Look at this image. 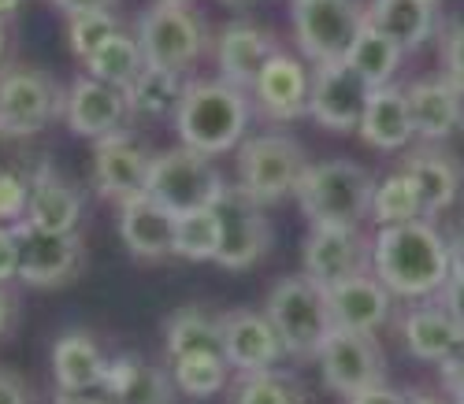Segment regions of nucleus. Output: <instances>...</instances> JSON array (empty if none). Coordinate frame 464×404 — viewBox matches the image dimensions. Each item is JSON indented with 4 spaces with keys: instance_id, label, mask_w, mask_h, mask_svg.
Returning <instances> with one entry per match:
<instances>
[{
    "instance_id": "4",
    "label": "nucleus",
    "mask_w": 464,
    "mask_h": 404,
    "mask_svg": "<svg viewBox=\"0 0 464 404\" xmlns=\"http://www.w3.org/2000/svg\"><path fill=\"white\" fill-rule=\"evenodd\" d=\"M223 189H227V182H223L219 168L212 164V156H205V152H193V149L179 145V149L152 156L145 193L157 200L160 208H168L175 219L212 208L223 197Z\"/></svg>"
},
{
    "instance_id": "14",
    "label": "nucleus",
    "mask_w": 464,
    "mask_h": 404,
    "mask_svg": "<svg viewBox=\"0 0 464 404\" xmlns=\"http://www.w3.org/2000/svg\"><path fill=\"white\" fill-rule=\"evenodd\" d=\"M19 245V278L26 286H63L79 271V237L74 234H49L26 219L12 226Z\"/></svg>"
},
{
    "instance_id": "18",
    "label": "nucleus",
    "mask_w": 464,
    "mask_h": 404,
    "mask_svg": "<svg viewBox=\"0 0 464 404\" xmlns=\"http://www.w3.org/2000/svg\"><path fill=\"white\" fill-rule=\"evenodd\" d=\"M253 97L256 104L279 119V123H290V119L304 115L308 111V97H313V78H308L304 63L286 56V53H276L272 60L264 63L260 78L253 82Z\"/></svg>"
},
{
    "instance_id": "3",
    "label": "nucleus",
    "mask_w": 464,
    "mask_h": 404,
    "mask_svg": "<svg viewBox=\"0 0 464 404\" xmlns=\"http://www.w3.org/2000/svg\"><path fill=\"white\" fill-rule=\"evenodd\" d=\"M297 197L313 226L357 230L361 219L372 212L375 182L364 168L350 164V159H327V164L308 168V175L297 186Z\"/></svg>"
},
{
    "instance_id": "48",
    "label": "nucleus",
    "mask_w": 464,
    "mask_h": 404,
    "mask_svg": "<svg viewBox=\"0 0 464 404\" xmlns=\"http://www.w3.org/2000/svg\"><path fill=\"white\" fill-rule=\"evenodd\" d=\"M12 312H15V304H12V297L0 290V334H5L8 327H12Z\"/></svg>"
},
{
    "instance_id": "50",
    "label": "nucleus",
    "mask_w": 464,
    "mask_h": 404,
    "mask_svg": "<svg viewBox=\"0 0 464 404\" xmlns=\"http://www.w3.org/2000/svg\"><path fill=\"white\" fill-rule=\"evenodd\" d=\"M19 5H23V0H0V19L12 15V12H19Z\"/></svg>"
},
{
    "instance_id": "38",
    "label": "nucleus",
    "mask_w": 464,
    "mask_h": 404,
    "mask_svg": "<svg viewBox=\"0 0 464 404\" xmlns=\"http://www.w3.org/2000/svg\"><path fill=\"white\" fill-rule=\"evenodd\" d=\"M235 404H304V400L290 379H283L276 371H260V375L242 379Z\"/></svg>"
},
{
    "instance_id": "2",
    "label": "nucleus",
    "mask_w": 464,
    "mask_h": 404,
    "mask_svg": "<svg viewBox=\"0 0 464 404\" xmlns=\"http://www.w3.org/2000/svg\"><path fill=\"white\" fill-rule=\"evenodd\" d=\"M175 127L186 149L219 156L235 149L249 127V101L242 90L219 82H193L182 93V104L175 111Z\"/></svg>"
},
{
    "instance_id": "5",
    "label": "nucleus",
    "mask_w": 464,
    "mask_h": 404,
    "mask_svg": "<svg viewBox=\"0 0 464 404\" xmlns=\"http://www.w3.org/2000/svg\"><path fill=\"white\" fill-rule=\"evenodd\" d=\"M264 315L272 319L283 349L294 356H316L334 331L327 290H320L313 278H283L267 293Z\"/></svg>"
},
{
    "instance_id": "21",
    "label": "nucleus",
    "mask_w": 464,
    "mask_h": 404,
    "mask_svg": "<svg viewBox=\"0 0 464 404\" xmlns=\"http://www.w3.org/2000/svg\"><path fill=\"white\" fill-rule=\"evenodd\" d=\"M82 219V200L79 193L71 189V182L42 164L30 178V205H26V223L37 230H49V234H74Z\"/></svg>"
},
{
    "instance_id": "37",
    "label": "nucleus",
    "mask_w": 464,
    "mask_h": 404,
    "mask_svg": "<svg viewBox=\"0 0 464 404\" xmlns=\"http://www.w3.org/2000/svg\"><path fill=\"white\" fill-rule=\"evenodd\" d=\"M115 34H120V23H115L111 12H82V15H71V19H67L71 53L79 56L82 63H86L104 42H111Z\"/></svg>"
},
{
    "instance_id": "53",
    "label": "nucleus",
    "mask_w": 464,
    "mask_h": 404,
    "mask_svg": "<svg viewBox=\"0 0 464 404\" xmlns=\"http://www.w3.org/2000/svg\"><path fill=\"white\" fill-rule=\"evenodd\" d=\"M223 5H249V0H223Z\"/></svg>"
},
{
    "instance_id": "34",
    "label": "nucleus",
    "mask_w": 464,
    "mask_h": 404,
    "mask_svg": "<svg viewBox=\"0 0 464 404\" xmlns=\"http://www.w3.org/2000/svg\"><path fill=\"white\" fill-rule=\"evenodd\" d=\"M423 216V205H420V193L416 186L409 182L405 171L382 178L375 186V197H372V219L379 223V230L386 226H401V223H416Z\"/></svg>"
},
{
    "instance_id": "20",
    "label": "nucleus",
    "mask_w": 464,
    "mask_h": 404,
    "mask_svg": "<svg viewBox=\"0 0 464 404\" xmlns=\"http://www.w3.org/2000/svg\"><path fill=\"white\" fill-rule=\"evenodd\" d=\"M120 237L141 260H160L175 253V216L160 208L149 193L130 197L120 205Z\"/></svg>"
},
{
    "instance_id": "39",
    "label": "nucleus",
    "mask_w": 464,
    "mask_h": 404,
    "mask_svg": "<svg viewBox=\"0 0 464 404\" xmlns=\"http://www.w3.org/2000/svg\"><path fill=\"white\" fill-rule=\"evenodd\" d=\"M26 205H30V182H23L12 171H0V223L26 216Z\"/></svg>"
},
{
    "instance_id": "44",
    "label": "nucleus",
    "mask_w": 464,
    "mask_h": 404,
    "mask_svg": "<svg viewBox=\"0 0 464 404\" xmlns=\"http://www.w3.org/2000/svg\"><path fill=\"white\" fill-rule=\"evenodd\" d=\"M350 404H409L405 393H394V390H386V386H372L357 397H350Z\"/></svg>"
},
{
    "instance_id": "36",
    "label": "nucleus",
    "mask_w": 464,
    "mask_h": 404,
    "mask_svg": "<svg viewBox=\"0 0 464 404\" xmlns=\"http://www.w3.org/2000/svg\"><path fill=\"white\" fill-rule=\"evenodd\" d=\"M227 368L223 356H186L171 363V379L189 397H216L227 386Z\"/></svg>"
},
{
    "instance_id": "8",
    "label": "nucleus",
    "mask_w": 464,
    "mask_h": 404,
    "mask_svg": "<svg viewBox=\"0 0 464 404\" xmlns=\"http://www.w3.org/2000/svg\"><path fill=\"white\" fill-rule=\"evenodd\" d=\"M138 45L145 63L182 71L205 49V26L182 0H157L138 23Z\"/></svg>"
},
{
    "instance_id": "33",
    "label": "nucleus",
    "mask_w": 464,
    "mask_h": 404,
    "mask_svg": "<svg viewBox=\"0 0 464 404\" xmlns=\"http://www.w3.org/2000/svg\"><path fill=\"white\" fill-rule=\"evenodd\" d=\"M145 71V53L138 45V37L130 34H115L111 42H104L90 60H86V74L97 78V82H108L115 90H127L134 78Z\"/></svg>"
},
{
    "instance_id": "9",
    "label": "nucleus",
    "mask_w": 464,
    "mask_h": 404,
    "mask_svg": "<svg viewBox=\"0 0 464 404\" xmlns=\"http://www.w3.org/2000/svg\"><path fill=\"white\" fill-rule=\"evenodd\" d=\"M219 223V256L216 264L227 271H246L253 267L267 245H272V226L256 200L242 186H227L223 197L212 205Z\"/></svg>"
},
{
    "instance_id": "31",
    "label": "nucleus",
    "mask_w": 464,
    "mask_h": 404,
    "mask_svg": "<svg viewBox=\"0 0 464 404\" xmlns=\"http://www.w3.org/2000/svg\"><path fill=\"white\" fill-rule=\"evenodd\" d=\"M123 93H127V108H130L134 115H149V119H157V115L179 111L186 86H182L179 71H168V67H152V63H145V71L134 78V82H130Z\"/></svg>"
},
{
    "instance_id": "52",
    "label": "nucleus",
    "mask_w": 464,
    "mask_h": 404,
    "mask_svg": "<svg viewBox=\"0 0 464 404\" xmlns=\"http://www.w3.org/2000/svg\"><path fill=\"white\" fill-rule=\"evenodd\" d=\"M0 56H5V19H0Z\"/></svg>"
},
{
    "instance_id": "10",
    "label": "nucleus",
    "mask_w": 464,
    "mask_h": 404,
    "mask_svg": "<svg viewBox=\"0 0 464 404\" xmlns=\"http://www.w3.org/2000/svg\"><path fill=\"white\" fill-rule=\"evenodd\" d=\"M60 90L30 67H8L0 74V134L26 138L53 123L60 111Z\"/></svg>"
},
{
    "instance_id": "11",
    "label": "nucleus",
    "mask_w": 464,
    "mask_h": 404,
    "mask_svg": "<svg viewBox=\"0 0 464 404\" xmlns=\"http://www.w3.org/2000/svg\"><path fill=\"white\" fill-rule=\"evenodd\" d=\"M372 101V86L345 63H324L313 74V97H308V115L327 130H361L364 108Z\"/></svg>"
},
{
    "instance_id": "29",
    "label": "nucleus",
    "mask_w": 464,
    "mask_h": 404,
    "mask_svg": "<svg viewBox=\"0 0 464 404\" xmlns=\"http://www.w3.org/2000/svg\"><path fill=\"white\" fill-rule=\"evenodd\" d=\"M405 175H409V182L420 193L423 216L446 212L457 200V193H460V171H457L453 159L442 156V152H416V156H409Z\"/></svg>"
},
{
    "instance_id": "46",
    "label": "nucleus",
    "mask_w": 464,
    "mask_h": 404,
    "mask_svg": "<svg viewBox=\"0 0 464 404\" xmlns=\"http://www.w3.org/2000/svg\"><path fill=\"white\" fill-rule=\"evenodd\" d=\"M0 404H26V393H23V382L0 371Z\"/></svg>"
},
{
    "instance_id": "15",
    "label": "nucleus",
    "mask_w": 464,
    "mask_h": 404,
    "mask_svg": "<svg viewBox=\"0 0 464 404\" xmlns=\"http://www.w3.org/2000/svg\"><path fill=\"white\" fill-rule=\"evenodd\" d=\"M219 331H223V360L230 368H238L242 375H260V371H272L276 360L286 352L272 319L238 308V312H227L219 319Z\"/></svg>"
},
{
    "instance_id": "54",
    "label": "nucleus",
    "mask_w": 464,
    "mask_h": 404,
    "mask_svg": "<svg viewBox=\"0 0 464 404\" xmlns=\"http://www.w3.org/2000/svg\"><path fill=\"white\" fill-rule=\"evenodd\" d=\"M457 404H464V400H457Z\"/></svg>"
},
{
    "instance_id": "49",
    "label": "nucleus",
    "mask_w": 464,
    "mask_h": 404,
    "mask_svg": "<svg viewBox=\"0 0 464 404\" xmlns=\"http://www.w3.org/2000/svg\"><path fill=\"white\" fill-rule=\"evenodd\" d=\"M409 404H450V400H442L435 393H409Z\"/></svg>"
},
{
    "instance_id": "35",
    "label": "nucleus",
    "mask_w": 464,
    "mask_h": 404,
    "mask_svg": "<svg viewBox=\"0 0 464 404\" xmlns=\"http://www.w3.org/2000/svg\"><path fill=\"white\" fill-rule=\"evenodd\" d=\"M175 256L193 260V264L219 256V223L212 208L175 219Z\"/></svg>"
},
{
    "instance_id": "25",
    "label": "nucleus",
    "mask_w": 464,
    "mask_h": 404,
    "mask_svg": "<svg viewBox=\"0 0 464 404\" xmlns=\"http://www.w3.org/2000/svg\"><path fill=\"white\" fill-rule=\"evenodd\" d=\"M364 23L401 45V53L420 49L435 30V0H372Z\"/></svg>"
},
{
    "instance_id": "51",
    "label": "nucleus",
    "mask_w": 464,
    "mask_h": 404,
    "mask_svg": "<svg viewBox=\"0 0 464 404\" xmlns=\"http://www.w3.org/2000/svg\"><path fill=\"white\" fill-rule=\"evenodd\" d=\"M60 404H108V400H90V397H60Z\"/></svg>"
},
{
    "instance_id": "24",
    "label": "nucleus",
    "mask_w": 464,
    "mask_h": 404,
    "mask_svg": "<svg viewBox=\"0 0 464 404\" xmlns=\"http://www.w3.org/2000/svg\"><path fill=\"white\" fill-rule=\"evenodd\" d=\"M409 97V115H412V130L428 141L450 138L464 123V93L450 86L446 78H431V82H416L405 90Z\"/></svg>"
},
{
    "instance_id": "42",
    "label": "nucleus",
    "mask_w": 464,
    "mask_h": 404,
    "mask_svg": "<svg viewBox=\"0 0 464 404\" xmlns=\"http://www.w3.org/2000/svg\"><path fill=\"white\" fill-rule=\"evenodd\" d=\"M442 308L453 315V322L464 331V271H453L450 282L442 286Z\"/></svg>"
},
{
    "instance_id": "47",
    "label": "nucleus",
    "mask_w": 464,
    "mask_h": 404,
    "mask_svg": "<svg viewBox=\"0 0 464 404\" xmlns=\"http://www.w3.org/2000/svg\"><path fill=\"white\" fill-rule=\"evenodd\" d=\"M450 260H453V271H464V223L450 237Z\"/></svg>"
},
{
    "instance_id": "1",
    "label": "nucleus",
    "mask_w": 464,
    "mask_h": 404,
    "mask_svg": "<svg viewBox=\"0 0 464 404\" xmlns=\"http://www.w3.org/2000/svg\"><path fill=\"white\" fill-rule=\"evenodd\" d=\"M372 271L391 293L401 297L439 293L453 274L450 241L423 219L386 226L372 241Z\"/></svg>"
},
{
    "instance_id": "32",
    "label": "nucleus",
    "mask_w": 464,
    "mask_h": 404,
    "mask_svg": "<svg viewBox=\"0 0 464 404\" xmlns=\"http://www.w3.org/2000/svg\"><path fill=\"white\" fill-rule=\"evenodd\" d=\"M345 63H350L372 90L391 86V78H394V71L401 63V45H394L386 34H379L375 26L364 23L361 34H357V42L350 45V56H345Z\"/></svg>"
},
{
    "instance_id": "17",
    "label": "nucleus",
    "mask_w": 464,
    "mask_h": 404,
    "mask_svg": "<svg viewBox=\"0 0 464 404\" xmlns=\"http://www.w3.org/2000/svg\"><path fill=\"white\" fill-rule=\"evenodd\" d=\"M127 93L115 90L108 82H97V78H79L67 93V127L71 134L79 138H108V134H120L123 119H127Z\"/></svg>"
},
{
    "instance_id": "12",
    "label": "nucleus",
    "mask_w": 464,
    "mask_h": 404,
    "mask_svg": "<svg viewBox=\"0 0 464 404\" xmlns=\"http://www.w3.org/2000/svg\"><path fill=\"white\" fill-rule=\"evenodd\" d=\"M372 249L357 230L345 226H313L304 237V278H313L320 290H334L357 274H368Z\"/></svg>"
},
{
    "instance_id": "26",
    "label": "nucleus",
    "mask_w": 464,
    "mask_h": 404,
    "mask_svg": "<svg viewBox=\"0 0 464 404\" xmlns=\"http://www.w3.org/2000/svg\"><path fill=\"white\" fill-rule=\"evenodd\" d=\"M111 404H171V382L160 368H149L141 356H115L101 386Z\"/></svg>"
},
{
    "instance_id": "16",
    "label": "nucleus",
    "mask_w": 464,
    "mask_h": 404,
    "mask_svg": "<svg viewBox=\"0 0 464 404\" xmlns=\"http://www.w3.org/2000/svg\"><path fill=\"white\" fill-rule=\"evenodd\" d=\"M149 171H152V156L145 152V145H138L130 134H108L97 141L93 152V182L101 197L111 200H130L141 197L149 186Z\"/></svg>"
},
{
    "instance_id": "41",
    "label": "nucleus",
    "mask_w": 464,
    "mask_h": 404,
    "mask_svg": "<svg viewBox=\"0 0 464 404\" xmlns=\"http://www.w3.org/2000/svg\"><path fill=\"white\" fill-rule=\"evenodd\" d=\"M8 278H19V245H15V230L0 223V286Z\"/></svg>"
},
{
    "instance_id": "27",
    "label": "nucleus",
    "mask_w": 464,
    "mask_h": 404,
    "mask_svg": "<svg viewBox=\"0 0 464 404\" xmlns=\"http://www.w3.org/2000/svg\"><path fill=\"white\" fill-rule=\"evenodd\" d=\"M412 115H409V97L398 86H379L372 90V101L361 119V138L375 149H401L412 138Z\"/></svg>"
},
{
    "instance_id": "23",
    "label": "nucleus",
    "mask_w": 464,
    "mask_h": 404,
    "mask_svg": "<svg viewBox=\"0 0 464 404\" xmlns=\"http://www.w3.org/2000/svg\"><path fill=\"white\" fill-rule=\"evenodd\" d=\"M279 49L272 45V37L264 30L249 26V23H235L227 26L219 37V71H223V82L235 86V90H253V82L260 78L264 63L272 60Z\"/></svg>"
},
{
    "instance_id": "40",
    "label": "nucleus",
    "mask_w": 464,
    "mask_h": 404,
    "mask_svg": "<svg viewBox=\"0 0 464 404\" xmlns=\"http://www.w3.org/2000/svg\"><path fill=\"white\" fill-rule=\"evenodd\" d=\"M446 82L464 93V26L446 37Z\"/></svg>"
},
{
    "instance_id": "30",
    "label": "nucleus",
    "mask_w": 464,
    "mask_h": 404,
    "mask_svg": "<svg viewBox=\"0 0 464 404\" xmlns=\"http://www.w3.org/2000/svg\"><path fill=\"white\" fill-rule=\"evenodd\" d=\"M164 345H168V360H186V356H223V331L219 319L205 315L201 308H182L168 319L164 331Z\"/></svg>"
},
{
    "instance_id": "13",
    "label": "nucleus",
    "mask_w": 464,
    "mask_h": 404,
    "mask_svg": "<svg viewBox=\"0 0 464 404\" xmlns=\"http://www.w3.org/2000/svg\"><path fill=\"white\" fill-rule=\"evenodd\" d=\"M324 382L342 393L357 397L372 386H382V356L372 334H350V331H331L324 349L316 352Z\"/></svg>"
},
{
    "instance_id": "7",
    "label": "nucleus",
    "mask_w": 464,
    "mask_h": 404,
    "mask_svg": "<svg viewBox=\"0 0 464 404\" xmlns=\"http://www.w3.org/2000/svg\"><path fill=\"white\" fill-rule=\"evenodd\" d=\"M364 26V12L353 0H294V34L301 53L316 67L350 56V45Z\"/></svg>"
},
{
    "instance_id": "22",
    "label": "nucleus",
    "mask_w": 464,
    "mask_h": 404,
    "mask_svg": "<svg viewBox=\"0 0 464 404\" xmlns=\"http://www.w3.org/2000/svg\"><path fill=\"white\" fill-rule=\"evenodd\" d=\"M108 356L86 331H71L53 345V375L63 397H82L90 390L104 386L108 375Z\"/></svg>"
},
{
    "instance_id": "6",
    "label": "nucleus",
    "mask_w": 464,
    "mask_h": 404,
    "mask_svg": "<svg viewBox=\"0 0 464 404\" xmlns=\"http://www.w3.org/2000/svg\"><path fill=\"white\" fill-rule=\"evenodd\" d=\"M304 175H308L304 149L286 134H260L246 141L238 152V186L256 205H272V200H283L286 193H297Z\"/></svg>"
},
{
    "instance_id": "43",
    "label": "nucleus",
    "mask_w": 464,
    "mask_h": 404,
    "mask_svg": "<svg viewBox=\"0 0 464 404\" xmlns=\"http://www.w3.org/2000/svg\"><path fill=\"white\" fill-rule=\"evenodd\" d=\"M442 379H446L450 393H453L457 400H464V356H460V352L442 363Z\"/></svg>"
},
{
    "instance_id": "19",
    "label": "nucleus",
    "mask_w": 464,
    "mask_h": 404,
    "mask_svg": "<svg viewBox=\"0 0 464 404\" xmlns=\"http://www.w3.org/2000/svg\"><path fill=\"white\" fill-rule=\"evenodd\" d=\"M327 304H331L334 331L372 334L386 322V315H391V290L368 271V274H357L350 282H342V286L327 290Z\"/></svg>"
},
{
    "instance_id": "45",
    "label": "nucleus",
    "mask_w": 464,
    "mask_h": 404,
    "mask_svg": "<svg viewBox=\"0 0 464 404\" xmlns=\"http://www.w3.org/2000/svg\"><path fill=\"white\" fill-rule=\"evenodd\" d=\"M53 5L60 12H67V19H71V15H82V12H111L115 0H53Z\"/></svg>"
},
{
    "instance_id": "28",
    "label": "nucleus",
    "mask_w": 464,
    "mask_h": 404,
    "mask_svg": "<svg viewBox=\"0 0 464 404\" xmlns=\"http://www.w3.org/2000/svg\"><path fill=\"white\" fill-rule=\"evenodd\" d=\"M405 345L428 363H446L464 349V331L446 308H416L405 315Z\"/></svg>"
}]
</instances>
